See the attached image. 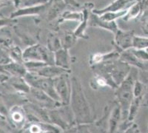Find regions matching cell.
I'll return each instance as SVG.
<instances>
[{
	"label": "cell",
	"instance_id": "836d02e7",
	"mask_svg": "<svg viewBox=\"0 0 148 133\" xmlns=\"http://www.w3.org/2000/svg\"><path fill=\"white\" fill-rule=\"evenodd\" d=\"M142 104L148 106V87H146L145 93L144 94L143 98H142Z\"/></svg>",
	"mask_w": 148,
	"mask_h": 133
},
{
	"label": "cell",
	"instance_id": "7402d4cb",
	"mask_svg": "<svg viewBox=\"0 0 148 133\" xmlns=\"http://www.w3.org/2000/svg\"><path fill=\"white\" fill-rule=\"evenodd\" d=\"M142 14V7H141V2H135L134 4L130 6L128 8L127 14H126L123 20L127 21L132 20V19H136L137 17L140 16V14Z\"/></svg>",
	"mask_w": 148,
	"mask_h": 133
},
{
	"label": "cell",
	"instance_id": "9a60e30c",
	"mask_svg": "<svg viewBox=\"0 0 148 133\" xmlns=\"http://www.w3.org/2000/svg\"><path fill=\"white\" fill-rule=\"evenodd\" d=\"M1 70L2 71L8 73L11 77L12 76L25 77V76L27 72V69L25 67L24 64L16 62V61H12L7 65L1 66Z\"/></svg>",
	"mask_w": 148,
	"mask_h": 133
},
{
	"label": "cell",
	"instance_id": "8fae6325",
	"mask_svg": "<svg viewBox=\"0 0 148 133\" xmlns=\"http://www.w3.org/2000/svg\"><path fill=\"white\" fill-rule=\"evenodd\" d=\"M89 25L92 26V27H99V28L106 30V31L113 33V34L116 33L118 31L119 29L118 26H117V24L116 23V22H108L101 20L99 16L92 13V11H91L90 14Z\"/></svg>",
	"mask_w": 148,
	"mask_h": 133
},
{
	"label": "cell",
	"instance_id": "484cf974",
	"mask_svg": "<svg viewBox=\"0 0 148 133\" xmlns=\"http://www.w3.org/2000/svg\"><path fill=\"white\" fill-rule=\"evenodd\" d=\"M47 47L53 53L59 50L62 48L61 39L56 34H50L47 37Z\"/></svg>",
	"mask_w": 148,
	"mask_h": 133
},
{
	"label": "cell",
	"instance_id": "83f0119b",
	"mask_svg": "<svg viewBox=\"0 0 148 133\" xmlns=\"http://www.w3.org/2000/svg\"><path fill=\"white\" fill-rule=\"evenodd\" d=\"M146 87L145 84L141 82L139 80H137L134 84L133 86V95L134 98H139V97H143L144 94L145 93Z\"/></svg>",
	"mask_w": 148,
	"mask_h": 133
},
{
	"label": "cell",
	"instance_id": "9c48e42d",
	"mask_svg": "<svg viewBox=\"0 0 148 133\" xmlns=\"http://www.w3.org/2000/svg\"><path fill=\"white\" fill-rule=\"evenodd\" d=\"M121 121H122V115H121V107L118 104H116L109 114L108 121V132H117Z\"/></svg>",
	"mask_w": 148,
	"mask_h": 133
},
{
	"label": "cell",
	"instance_id": "d6a6232c",
	"mask_svg": "<svg viewBox=\"0 0 148 133\" xmlns=\"http://www.w3.org/2000/svg\"><path fill=\"white\" fill-rule=\"evenodd\" d=\"M137 126L136 124H132L131 126H129L125 131L123 132L122 133H136V131L137 130Z\"/></svg>",
	"mask_w": 148,
	"mask_h": 133
},
{
	"label": "cell",
	"instance_id": "1f68e13d",
	"mask_svg": "<svg viewBox=\"0 0 148 133\" xmlns=\"http://www.w3.org/2000/svg\"><path fill=\"white\" fill-rule=\"evenodd\" d=\"M63 133H79V126L78 125H74V126H71L67 130H64Z\"/></svg>",
	"mask_w": 148,
	"mask_h": 133
},
{
	"label": "cell",
	"instance_id": "44dd1931",
	"mask_svg": "<svg viewBox=\"0 0 148 133\" xmlns=\"http://www.w3.org/2000/svg\"><path fill=\"white\" fill-rule=\"evenodd\" d=\"M9 116H10L12 122L15 125L22 124L25 122V119L24 110L19 106H15V107L12 108L10 111L9 112Z\"/></svg>",
	"mask_w": 148,
	"mask_h": 133
},
{
	"label": "cell",
	"instance_id": "7a4b0ae2",
	"mask_svg": "<svg viewBox=\"0 0 148 133\" xmlns=\"http://www.w3.org/2000/svg\"><path fill=\"white\" fill-rule=\"evenodd\" d=\"M138 68L132 67L131 70L126 79L123 81L115 91L116 101L119 105L122 115V121H128V113L132 101L134 98L133 86L135 82L138 80Z\"/></svg>",
	"mask_w": 148,
	"mask_h": 133
},
{
	"label": "cell",
	"instance_id": "ac0fdd59",
	"mask_svg": "<svg viewBox=\"0 0 148 133\" xmlns=\"http://www.w3.org/2000/svg\"><path fill=\"white\" fill-rule=\"evenodd\" d=\"M120 60H121L124 62L127 63L131 67H135L137 68H142V64L141 61H140L132 52L131 49L128 50L124 51L120 55Z\"/></svg>",
	"mask_w": 148,
	"mask_h": 133
},
{
	"label": "cell",
	"instance_id": "cb8c5ba5",
	"mask_svg": "<svg viewBox=\"0 0 148 133\" xmlns=\"http://www.w3.org/2000/svg\"><path fill=\"white\" fill-rule=\"evenodd\" d=\"M78 37L75 35L74 32H67L64 33L62 39H61L62 41V48L69 50L71 47H73L77 42Z\"/></svg>",
	"mask_w": 148,
	"mask_h": 133
},
{
	"label": "cell",
	"instance_id": "d6986e66",
	"mask_svg": "<svg viewBox=\"0 0 148 133\" xmlns=\"http://www.w3.org/2000/svg\"><path fill=\"white\" fill-rule=\"evenodd\" d=\"M84 19V14L83 11H72V10H65L61 16L59 22L64 21H76L81 23Z\"/></svg>",
	"mask_w": 148,
	"mask_h": 133
},
{
	"label": "cell",
	"instance_id": "ffe728a7",
	"mask_svg": "<svg viewBox=\"0 0 148 133\" xmlns=\"http://www.w3.org/2000/svg\"><path fill=\"white\" fill-rule=\"evenodd\" d=\"M84 14V19L81 23H79V26L77 27V28L74 31V33L75 35L77 36L78 38H82V39H87V36H86L85 34V30L87 28V26L89 24V17L90 14H89V10L87 8H84L83 10Z\"/></svg>",
	"mask_w": 148,
	"mask_h": 133
},
{
	"label": "cell",
	"instance_id": "4316f807",
	"mask_svg": "<svg viewBox=\"0 0 148 133\" xmlns=\"http://www.w3.org/2000/svg\"><path fill=\"white\" fill-rule=\"evenodd\" d=\"M133 48L136 50L148 49V37H144L140 35H135L133 39Z\"/></svg>",
	"mask_w": 148,
	"mask_h": 133
},
{
	"label": "cell",
	"instance_id": "d590c367",
	"mask_svg": "<svg viewBox=\"0 0 148 133\" xmlns=\"http://www.w3.org/2000/svg\"><path fill=\"white\" fill-rule=\"evenodd\" d=\"M1 133H6V132H5V131H4V130H2V132H1Z\"/></svg>",
	"mask_w": 148,
	"mask_h": 133
},
{
	"label": "cell",
	"instance_id": "3957f363",
	"mask_svg": "<svg viewBox=\"0 0 148 133\" xmlns=\"http://www.w3.org/2000/svg\"><path fill=\"white\" fill-rule=\"evenodd\" d=\"M47 114L50 123L58 126L63 131L77 125L70 106H62L53 110H48Z\"/></svg>",
	"mask_w": 148,
	"mask_h": 133
},
{
	"label": "cell",
	"instance_id": "f546056e",
	"mask_svg": "<svg viewBox=\"0 0 148 133\" xmlns=\"http://www.w3.org/2000/svg\"><path fill=\"white\" fill-rule=\"evenodd\" d=\"M131 50L140 61H148V52L147 50H136L132 48Z\"/></svg>",
	"mask_w": 148,
	"mask_h": 133
},
{
	"label": "cell",
	"instance_id": "603a6c76",
	"mask_svg": "<svg viewBox=\"0 0 148 133\" xmlns=\"http://www.w3.org/2000/svg\"><path fill=\"white\" fill-rule=\"evenodd\" d=\"M142 98L143 97H139V98H134L132 101L130 106L129 109V113H128V121L130 123H133L135 118L136 116L140 106L142 104Z\"/></svg>",
	"mask_w": 148,
	"mask_h": 133
},
{
	"label": "cell",
	"instance_id": "8992f818",
	"mask_svg": "<svg viewBox=\"0 0 148 133\" xmlns=\"http://www.w3.org/2000/svg\"><path fill=\"white\" fill-rule=\"evenodd\" d=\"M135 35L133 31H122L119 29L114 34V44L116 49L120 53L132 49Z\"/></svg>",
	"mask_w": 148,
	"mask_h": 133
},
{
	"label": "cell",
	"instance_id": "8d00e7d4",
	"mask_svg": "<svg viewBox=\"0 0 148 133\" xmlns=\"http://www.w3.org/2000/svg\"><path fill=\"white\" fill-rule=\"evenodd\" d=\"M147 52H148V49H147Z\"/></svg>",
	"mask_w": 148,
	"mask_h": 133
},
{
	"label": "cell",
	"instance_id": "5b68a950",
	"mask_svg": "<svg viewBox=\"0 0 148 133\" xmlns=\"http://www.w3.org/2000/svg\"><path fill=\"white\" fill-rule=\"evenodd\" d=\"M53 86L62 105L69 106L72 92V83L70 73H64L54 78Z\"/></svg>",
	"mask_w": 148,
	"mask_h": 133
},
{
	"label": "cell",
	"instance_id": "e575fe53",
	"mask_svg": "<svg viewBox=\"0 0 148 133\" xmlns=\"http://www.w3.org/2000/svg\"><path fill=\"white\" fill-rule=\"evenodd\" d=\"M145 31H146L147 33H148V19H147V22L146 25H145Z\"/></svg>",
	"mask_w": 148,
	"mask_h": 133
},
{
	"label": "cell",
	"instance_id": "5bb4252c",
	"mask_svg": "<svg viewBox=\"0 0 148 133\" xmlns=\"http://www.w3.org/2000/svg\"><path fill=\"white\" fill-rule=\"evenodd\" d=\"M55 65L67 71H71V56L69 50L62 48L54 53Z\"/></svg>",
	"mask_w": 148,
	"mask_h": 133
},
{
	"label": "cell",
	"instance_id": "4dcf8cb0",
	"mask_svg": "<svg viewBox=\"0 0 148 133\" xmlns=\"http://www.w3.org/2000/svg\"><path fill=\"white\" fill-rule=\"evenodd\" d=\"M12 61H13V60L10 58V55H8L7 53L2 50V53H1V66L7 65Z\"/></svg>",
	"mask_w": 148,
	"mask_h": 133
},
{
	"label": "cell",
	"instance_id": "30bf717a",
	"mask_svg": "<svg viewBox=\"0 0 148 133\" xmlns=\"http://www.w3.org/2000/svg\"><path fill=\"white\" fill-rule=\"evenodd\" d=\"M121 53H120L116 49L111 52L106 53H97L92 54L90 59V64L91 67H94V66L99 65L103 63L116 61L117 59H119Z\"/></svg>",
	"mask_w": 148,
	"mask_h": 133
},
{
	"label": "cell",
	"instance_id": "2e32d148",
	"mask_svg": "<svg viewBox=\"0 0 148 133\" xmlns=\"http://www.w3.org/2000/svg\"><path fill=\"white\" fill-rule=\"evenodd\" d=\"M67 2L64 1H55L53 2L50 8L47 10V20L51 21L57 18L59 15L62 16L63 10L67 6Z\"/></svg>",
	"mask_w": 148,
	"mask_h": 133
},
{
	"label": "cell",
	"instance_id": "ba28073f",
	"mask_svg": "<svg viewBox=\"0 0 148 133\" xmlns=\"http://www.w3.org/2000/svg\"><path fill=\"white\" fill-rule=\"evenodd\" d=\"M136 1H127V0H116L113 1L106 7L101 9H94L92 10V13L98 16H101L106 13L110 12H118L121 10H125L129 8L133 4L135 3Z\"/></svg>",
	"mask_w": 148,
	"mask_h": 133
},
{
	"label": "cell",
	"instance_id": "d4e9b609",
	"mask_svg": "<svg viewBox=\"0 0 148 133\" xmlns=\"http://www.w3.org/2000/svg\"><path fill=\"white\" fill-rule=\"evenodd\" d=\"M127 10L128 8L118 12L106 13V14H104L101 16H99L100 19L103 21H105V22H116V19H120V18H122L123 19V18L126 16V14H127Z\"/></svg>",
	"mask_w": 148,
	"mask_h": 133
},
{
	"label": "cell",
	"instance_id": "e0dca14e",
	"mask_svg": "<svg viewBox=\"0 0 148 133\" xmlns=\"http://www.w3.org/2000/svg\"><path fill=\"white\" fill-rule=\"evenodd\" d=\"M8 81L10 82V85L14 87V89H15L18 92L19 91L22 92V93H30V87L26 82L24 77H14V76H12L8 80Z\"/></svg>",
	"mask_w": 148,
	"mask_h": 133
},
{
	"label": "cell",
	"instance_id": "277c9868",
	"mask_svg": "<svg viewBox=\"0 0 148 133\" xmlns=\"http://www.w3.org/2000/svg\"><path fill=\"white\" fill-rule=\"evenodd\" d=\"M24 78L30 88L40 89L41 91L44 92L51 98L61 103L59 96L54 89L53 79L42 77L36 73L31 72H27Z\"/></svg>",
	"mask_w": 148,
	"mask_h": 133
},
{
	"label": "cell",
	"instance_id": "4fadbf2b",
	"mask_svg": "<svg viewBox=\"0 0 148 133\" xmlns=\"http://www.w3.org/2000/svg\"><path fill=\"white\" fill-rule=\"evenodd\" d=\"M23 59L25 61H42V45L39 44H33L27 47L23 51Z\"/></svg>",
	"mask_w": 148,
	"mask_h": 133
},
{
	"label": "cell",
	"instance_id": "6da1fadb",
	"mask_svg": "<svg viewBox=\"0 0 148 133\" xmlns=\"http://www.w3.org/2000/svg\"><path fill=\"white\" fill-rule=\"evenodd\" d=\"M72 92H71V109L73 114L76 124L88 125L94 122V115L90 104L86 98L82 84L76 76H71Z\"/></svg>",
	"mask_w": 148,
	"mask_h": 133
},
{
	"label": "cell",
	"instance_id": "7c38bea8",
	"mask_svg": "<svg viewBox=\"0 0 148 133\" xmlns=\"http://www.w3.org/2000/svg\"><path fill=\"white\" fill-rule=\"evenodd\" d=\"M70 72L71 71H67L56 65H46L37 70L36 72H34V73H36L42 77L54 79L60 76L61 75L70 73Z\"/></svg>",
	"mask_w": 148,
	"mask_h": 133
},
{
	"label": "cell",
	"instance_id": "52a82bcc",
	"mask_svg": "<svg viewBox=\"0 0 148 133\" xmlns=\"http://www.w3.org/2000/svg\"><path fill=\"white\" fill-rule=\"evenodd\" d=\"M53 1H47L46 3L42 4V5L33 6V7L24 8H18L14 12L11 13L10 16V19H15L22 16H28L39 15L48 10L51 5H52Z\"/></svg>",
	"mask_w": 148,
	"mask_h": 133
},
{
	"label": "cell",
	"instance_id": "f1b7e54d",
	"mask_svg": "<svg viewBox=\"0 0 148 133\" xmlns=\"http://www.w3.org/2000/svg\"><path fill=\"white\" fill-rule=\"evenodd\" d=\"M47 1H34V0H25V1H16V3L18 4L17 9L24 8L33 7L36 5H42V4L46 3Z\"/></svg>",
	"mask_w": 148,
	"mask_h": 133
}]
</instances>
